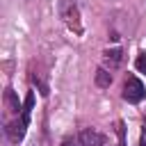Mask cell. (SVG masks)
<instances>
[{"instance_id":"cell-2","label":"cell","mask_w":146,"mask_h":146,"mask_svg":"<svg viewBox=\"0 0 146 146\" xmlns=\"http://www.w3.org/2000/svg\"><path fill=\"white\" fill-rule=\"evenodd\" d=\"M27 123H30V112H23V114H21V119H16V121L7 123V137H9L11 141H21V139L25 137Z\"/></svg>"},{"instance_id":"cell-6","label":"cell","mask_w":146,"mask_h":146,"mask_svg":"<svg viewBox=\"0 0 146 146\" xmlns=\"http://www.w3.org/2000/svg\"><path fill=\"white\" fill-rule=\"evenodd\" d=\"M5 103H7V107H9L11 112H16V114H18L21 105H18V98H16V94H14L11 89H7V91H5Z\"/></svg>"},{"instance_id":"cell-5","label":"cell","mask_w":146,"mask_h":146,"mask_svg":"<svg viewBox=\"0 0 146 146\" xmlns=\"http://www.w3.org/2000/svg\"><path fill=\"white\" fill-rule=\"evenodd\" d=\"M96 84L103 87V89L110 87V84H112V73L105 71V68H98V71H96Z\"/></svg>"},{"instance_id":"cell-8","label":"cell","mask_w":146,"mask_h":146,"mask_svg":"<svg viewBox=\"0 0 146 146\" xmlns=\"http://www.w3.org/2000/svg\"><path fill=\"white\" fill-rule=\"evenodd\" d=\"M135 64H137V68H139L141 73H146V52H141V55L137 57V62H135Z\"/></svg>"},{"instance_id":"cell-7","label":"cell","mask_w":146,"mask_h":146,"mask_svg":"<svg viewBox=\"0 0 146 146\" xmlns=\"http://www.w3.org/2000/svg\"><path fill=\"white\" fill-rule=\"evenodd\" d=\"M34 107V91H30L27 96H25V105H23V112H30Z\"/></svg>"},{"instance_id":"cell-11","label":"cell","mask_w":146,"mask_h":146,"mask_svg":"<svg viewBox=\"0 0 146 146\" xmlns=\"http://www.w3.org/2000/svg\"><path fill=\"white\" fill-rule=\"evenodd\" d=\"M62 146H75V141H71V139H66V141H64Z\"/></svg>"},{"instance_id":"cell-10","label":"cell","mask_w":146,"mask_h":146,"mask_svg":"<svg viewBox=\"0 0 146 146\" xmlns=\"http://www.w3.org/2000/svg\"><path fill=\"white\" fill-rule=\"evenodd\" d=\"M141 146H146V123H144V130H141Z\"/></svg>"},{"instance_id":"cell-3","label":"cell","mask_w":146,"mask_h":146,"mask_svg":"<svg viewBox=\"0 0 146 146\" xmlns=\"http://www.w3.org/2000/svg\"><path fill=\"white\" fill-rule=\"evenodd\" d=\"M78 139H80V146H105V135H100L91 128L82 130Z\"/></svg>"},{"instance_id":"cell-1","label":"cell","mask_w":146,"mask_h":146,"mask_svg":"<svg viewBox=\"0 0 146 146\" xmlns=\"http://www.w3.org/2000/svg\"><path fill=\"white\" fill-rule=\"evenodd\" d=\"M144 96H146L144 84H141L137 78H128L125 84H123V98H125L128 103H139V100H144Z\"/></svg>"},{"instance_id":"cell-9","label":"cell","mask_w":146,"mask_h":146,"mask_svg":"<svg viewBox=\"0 0 146 146\" xmlns=\"http://www.w3.org/2000/svg\"><path fill=\"white\" fill-rule=\"evenodd\" d=\"M119 141H121V146H125V135H123V123L119 121Z\"/></svg>"},{"instance_id":"cell-4","label":"cell","mask_w":146,"mask_h":146,"mask_svg":"<svg viewBox=\"0 0 146 146\" xmlns=\"http://www.w3.org/2000/svg\"><path fill=\"white\" fill-rule=\"evenodd\" d=\"M121 59H123L121 48H112V50H105V52H103V62H105L110 68H116V66L121 64Z\"/></svg>"}]
</instances>
